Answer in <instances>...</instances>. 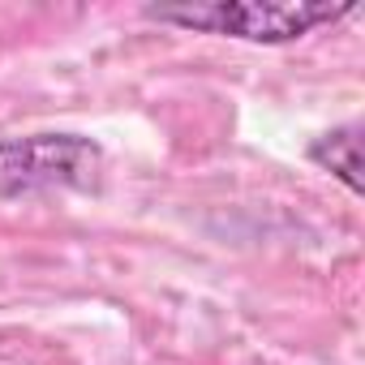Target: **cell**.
<instances>
[{
  "instance_id": "cell-3",
  "label": "cell",
  "mask_w": 365,
  "mask_h": 365,
  "mask_svg": "<svg viewBox=\"0 0 365 365\" xmlns=\"http://www.w3.org/2000/svg\"><path fill=\"white\" fill-rule=\"evenodd\" d=\"M309 159L327 172H335L352 194H361V146H356V129H335V133H322L314 146H309Z\"/></svg>"
},
{
  "instance_id": "cell-2",
  "label": "cell",
  "mask_w": 365,
  "mask_h": 365,
  "mask_svg": "<svg viewBox=\"0 0 365 365\" xmlns=\"http://www.w3.org/2000/svg\"><path fill=\"white\" fill-rule=\"evenodd\" d=\"M352 14V5H267V0H220V5H163L155 22H172L202 35H228L245 43H292L322 22Z\"/></svg>"
},
{
  "instance_id": "cell-1",
  "label": "cell",
  "mask_w": 365,
  "mask_h": 365,
  "mask_svg": "<svg viewBox=\"0 0 365 365\" xmlns=\"http://www.w3.org/2000/svg\"><path fill=\"white\" fill-rule=\"evenodd\" d=\"M103 150L78 133H31L0 142V202L35 198L52 190H91Z\"/></svg>"
}]
</instances>
